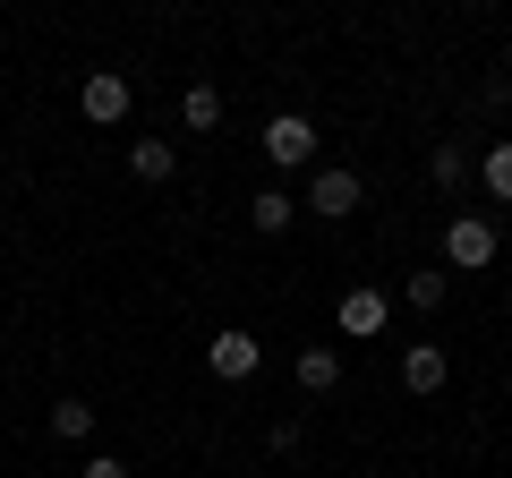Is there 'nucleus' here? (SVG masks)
Segmentation results:
<instances>
[{
	"label": "nucleus",
	"instance_id": "nucleus-1",
	"mask_svg": "<svg viewBox=\"0 0 512 478\" xmlns=\"http://www.w3.org/2000/svg\"><path fill=\"white\" fill-rule=\"evenodd\" d=\"M444 265H453V274H487L495 265V222L487 214H453L444 222Z\"/></svg>",
	"mask_w": 512,
	"mask_h": 478
},
{
	"label": "nucleus",
	"instance_id": "nucleus-2",
	"mask_svg": "<svg viewBox=\"0 0 512 478\" xmlns=\"http://www.w3.org/2000/svg\"><path fill=\"white\" fill-rule=\"evenodd\" d=\"M205 368H214V376H222V385H248V376H256V368H265V342H256V333H248V325H222V333H214V342H205Z\"/></svg>",
	"mask_w": 512,
	"mask_h": 478
},
{
	"label": "nucleus",
	"instance_id": "nucleus-3",
	"mask_svg": "<svg viewBox=\"0 0 512 478\" xmlns=\"http://www.w3.org/2000/svg\"><path fill=\"white\" fill-rule=\"evenodd\" d=\"M128 103H137V86H128L120 69H86V86H77V111H86L94 129H120Z\"/></svg>",
	"mask_w": 512,
	"mask_h": 478
},
{
	"label": "nucleus",
	"instance_id": "nucleus-4",
	"mask_svg": "<svg viewBox=\"0 0 512 478\" xmlns=\"http://www.w3.org/2000/svg\"><path fill=\"white\" fill-rule=\"evenodd\" d=\"M384 316H393V299H384L376 282H359V291H342V308H333V325H342L350 342H367V333H384Z\"/></svg>",
	"mask_w": 512,
	"mask_h": 478
},
{
	"label": "nucleus",
	"instance_id": "nucleus-5",
	"mask_svg": "<svg viewBox=\"0 0 512 478\" xmlns=\"http://www.w3.org/2000/svg\"><path fill=\"white\" fill-rule=\"evenodd\" d=\"M308 205L325 222H342V214H359V171H342V163H325L316 171V188H308Z\"/></svg>",
	"mask_w": 512,
	"mask_h": 478
},
{
	"label": "nucleus",
	"instance_id": "nucleus-6",
	"mask_svg": "<svg viewBox=\"0 0 512 478\" xmlns=\"http://www.w3.org/2000/svg\"><path fill=\"white\" fill-rule=\"evenodd\" d=\"M265 154H274V163H308L316 154V120H299V111L265 120Z\"/></svg>",
	"mask_w": 512,
	"mask_h": 478
},
{
	"label": "nucleus",
	"instance_id": "nucleus-7",
	"mask_svg": "<svg viewBox=\"0 0 512 478\" xmlns=\"http://www.w3.org/2000/svg\"><path fill=\"white\" fill-rule=\"evenodd\" d=\"M444 376H453V359H444L436 342H410L402 350V385L419 393V402H427V393H444Z\"/></svg>",
	"mask_w": 512,
	"mask_h": 478
},
{
	"label": "nucleus",
	"instance_id": "nucleus-8",
	"mask_svg": "<svg viewBox=\"0 0 512 478\" xmlns=\"http://www.w3.org/2000/svg\"><path fill=\"white\" fill-rule=\"evenodd\" d=\"M291 376H299V393H333V385H342V350H333V342H308V350L291 359Z\"/></svg>",
	"mask_w": 512,
	"mask_h": 478
},
{
	"label": "nucleus",
	"instance_id": "nucleus-9",
	"mask_svg": "<svg viewBox=\"0 0 512 478\" xmlns=\"http://www.w3.org/2000/svg\"><path fill=\"white\" fill-rule=\"evenodd\" d=\"M128 171H137L146 188H163L171 171H180V146H171V137H137V146H128Z\"/></svg>",
	"mask_w": 512,
	"mask_h": 478
},
{
	"label": "nucleus",
	"instance_id": "nucleus-10",
	"mask_svg": "<svg viewBox=\"0 0 512 478\" xmlns=\"http://www.w3.org/2000/svg\"><path fill=\"white\" fill-rule=\"evenodd\" d=\"M180 120H188L197 137H205V129H222V86H205V77H197V86L180 94Z\"/></svg>",
	"mask_w": 512,
	"mask_h": 478
},
{
	"label": "nucleus",
	"instance_id": "nucleus-11",
	"mask_svg": "<svg viewBox=\"0 0 512 478\" xmlns=\"http://www.w3.org/2000/svg\"><path fill=\"white\" fill-rule=\"evenodd\" d=\"M478 180H487V197H495V205H512V137H495V146H487Z\"/></svg>",
	"mask_w": 512,
	"mask_h": 478
},
{
	"label": "nucleus",
	"instance_id": "nucleus-12",
	"mask_svg": "<svg viewBox=\"0 0 512 478\" xmlns=\"http://www.w3.org/2000/svg\"><path fill=\"white\" fill-rule=\"evenodd\" d=\"M52 436H94V402H77V393H69V402H52Z\"/></svg>",
	"mask_w": 512,
	"mask_h": 478
},
{
	"label": "nucleus",
	"instance_id": "nucleus-13",
	"mask_svg": "<svg viewBox=\"0 0 512 478\" xmlns=\"http://www.w3.org/2000/svg\"><path fill=\"white\" fill-rule=\"evenodd\" d=\"M248 214H256V231H282V222H291V197H282V188H256Z\"/></svg>",
	"mask_w": 512,
	"mask_h": 478
},
{
	"label": "nucleus",
	"instance_id": "nucleus-14",
	"mask_svg": "<svg viewBox=\"0 0 512 478\" xmlns=\"http://www.w3.org/2000/svg\"><path fill=\"white\" fill-rule=\"evenodd\" d=\"M444 291H453L444 274H410V282H402V299H410V308H444Z\"/></svg>",
	"mask_w": 512,
	"mask_h": 478
},
{
	"label": "nucleus",
	"instance_id": "nucleus-15",
	"mask_svg": "<svg viewBox=\"0 0 512 478\" xmlns=\"http://www.w3.org/2000/svg\"><path fill=\"white\" fill-rule=\"evenodd\" d=\"M427 171H436V180H444V188H453V180H461V146H453V137H444V146H436V154H427Z\"/></svg>",
	"mask_w": 512,
	"mask_h": 478
},
{
	"label": "nucleus",
	"instance_id": "nucleus-16",
	"mask_svg": "<svg viewBox=\"0 0 512 478\" xmlns=\"http://www.w3.org/2000/svg\"><path fill=\"white\" fill-rule=\"evenodd\" d=\"M77 478H128V461H111V453H103V461H86Z\"/></svg>",
	"mask_w": 512,
	"mask_h": 478
}]
</instances>
